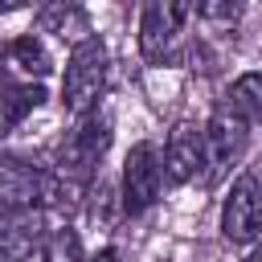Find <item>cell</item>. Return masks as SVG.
<instances>
[{"mask_svg": "<svg viewBox=\"0 0 262 262\" xmlns=\"http://www.w3.org/2000/svg\"><path fill=\"white\" fill-rule=\"evenodd\" d=\"M86 262H115V250H102V254H94V258H86Z\"/></svg>", "mask_w": 262, "mask_h": 262, "instance_id": "cell-16", "label": "cell"}, {"mask_svg": "<svg viewBox=\"0 0 262 262\" xmlns=\"http://www.w3.org/2000/svg\"><path fill=\"white\" fill-rule=\"evenodd\" d=\"M164 192V156L156 143H135L123 160V213H147Z\"/></svg>", "mask_w": 262, "mask_h": 262, "instance_id": "cell-4", "label": "cell"}, {"mask_svg": "<svg viewBox=\"0 0 262 262\" xmlns=\"http://www.w3.org/2000/svg\"><path fill=\"white\" fill-rule=\"evenodd\" d=\"M45 102V90L41 86H4L0 90V139L16 127V123H25V115L29 111H37Z\"/></svg>", "mask_w": 262, "mask_h": 262, "instance_id": "cell-11", "label": "cell"}, {"mask_svg": "<svg viewBox=\"0 0 262 262\" xmlns=\"http://www.w3.org/2000/svg\"><path fill=\"white\" fill-rule=\"evenodd\" d=\"M192 0H143V16H139V53L147 61H164L172 53V45L184 37L188 20H192Z\"/></svg>", "mask_w": 262, "mask_h": 262, "instance_id": "cell-3", "label": "cell"}, {"mask_svg": "<svg viewBox=\"0 0 262 262\" xmlns=\"http://www.w3.org/2000/svg\"><path fill=\"white\" fill-rule=\"evenodd\" d=\"M221 237L233 246L262 242V180L237 176L225 205H221Z\"/></svg>", "mask_w": 262, "mask_h": 262, "instance_id": "cell-5", "label": "cell"}, {"mask_svg": "<svg viewBox=\"0 0 262 262\" xmlns=\"http://www.w3.org/2000/svg\"><path fill=\"white\" fill-rule=\"evenodd\" d=\"M246 131H250V127H246L229 106H221V111L209 115V123L201 127V135H205V164L213 168V176H221V172L242 156Z\"/></svg>", "mask_w": 262, "mask_h": 262, "instance_id": "cell-7", "label": "cell"}, {"mask_svg": "<svg viewBox=\"0 0 262 262\" xmlns=\"http://www.w3.org/2000/svg\"><path fill=\"white\" fill-rule=\"evenodd\" d=\"M41 184H45V172H37L20 160H0V213L41 205Z\"/></svg>", "mask_w": 262, "mask_h": 262, "instance_id": "cell-8", "label": "cell"}, {"mask_svg": "<svg viewBox=\"0 0 262 262\" xmlns=\"http://www.w3.org/2000/svg\"><path fill=\"white\" fill-rule=\"evenodd\" d=\"M8 57H12V66H20L29 78H33V74H37V78H45V74L53 70V61H49L45 45L37 41V33H25V37H16V41L8 45Z\"/></svg>", "mask_w": 262, "mask_h": 262, "instance_id": "cell-12", "label": "cell"}, {"mask_svg": "<svg viewBox=\"0 0 262 262\" xmlns=\"http://www.w3.org/2000/svg\"><path fill=\"white\" fill-rule=\"evenodd\" d=\"M106 45L98 37H86L82 45H74L70 61H66V78H61V102L70 115H86L90 106H98V94L106 86Z\"/></svg>", "mask_w": 262, "mask_h": 262, "instance_id": "cell-2", "label": "cell"}, {"mask_svg": "<svg viewBox=\"0 0 262 262\" xmlns=\"http://www.w3.org/2000/svg\"><path fill=\"white\" fill-rule=\"evenodd\" d=\"M192 8H196L205 20H213V25H229V20H237L242 0H192Z\"/></svg>", "mask_w": 262, "mask_h": 262, "instance_id": "cell-14", "label": "cell"}, {"mask_svg": "<svg viewBox=\"0 0 262 262\" xmlns=\"http://www.w3.org/2000/svg\"><path fill=\"white\" fill-rule=\"evenodd\" d=\"M37 25H41L45 33H53L57 41H70V45H82L86 37H94V33H90V16H86L82 4H74V0H49V4L41 8Z\"/></svg>", "mask_w": 262, "mask_h": 262, "instance_id": "cell-9", "label": "cell"}, {"mask_svg": "<svg viewBox=\"0 0 262 262\" xmlns=\"http://www.w3.org/2000/svg\"><path fill=\"white\" fill-rule=\"evenodd\" d=\"M205 168V135L192 119H180L168 131V147H164V180L168 184H188L196 180Z\"/></svg>", "mask_w": 262, "mask_h": 262, "instance_id": "cell-6", "label": "cell"}, {"mask_svg": "<svg viewBox=\"0 0 262 262\" xmlns=\"http://www.w3.org/2000/svg\"><path fill=\"white\" fill-rule=\"evenodd\" d=\"M229 111L246 127H262V70H250L229 86Z\"/></svg>", "mask_w": 262, "mask_h": 262, "instance_id": "cell-10", "label": "cell"}, {"mask_svg": "<svg viewBox=\"0 0 262 262\" xmlns=\"http://www.w3.org/2000/svg\"><path fill=\"white\" fill-rule=\"evenodd\" d=\"M111 147V115L90 106L86 115H78L74 131L61 139V151H57V172L78 180V184H90V176L98 172V160L106 156Z\"/></svg>", "mask_w": 262, "mask_h": 262, "instance_id": "cell-1", "label": "cell"}, {"mask_svg": "<svg viewBox=\"0 0 262 262\" xmlns=\"http://www.w3.org/2000/svg\"><path fill=\"white\" fill-rule=\"evenodd\" d=\"M29 0H0V12H16V8H25Z\"/></svg>", "mask_w": 262, "mask_h": 262, "instance_id": "cell-15", "label": "cell"}, {"mask_svg": "<svg viewBox=\"0 0 262 262\" xmlns=\"http://www.w3.org/2000/svg\"><path fill=\"white\" fill-rule=\"evenodd\" d=\"M45 262H86V254H82V242H78V233L74 229H53L49 237H45Z\"/></svg>", "mask_w": 262, "mask_h": 262, "instance_id": "cell-13", "label": "cell"}, {"mask_svg": "<svg viewBox=\"0 0 262 262\" xmlns=\"http://www.w3.org/2000/svg\"><path fill=\"white\" fill-rule=\"evenodd\" d=\"M242 262H262V246H258V250H254V254H246V258H242Z\"/></svg>", "mask_w": 262, "mask_h": 262, "instance_id": "cell-17", "label": "cell"}]
</instances>
